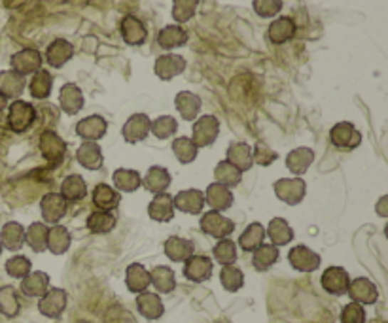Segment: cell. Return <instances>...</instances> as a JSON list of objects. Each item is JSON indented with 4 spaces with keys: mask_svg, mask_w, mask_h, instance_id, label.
Returning a JSON list of instances; mask_svg holds the SVG:
<instances>
[{
    "mask_svg": "<svg viewBox=\"0 0 388 323\" xmlns=\"http://www.w3.org/2000/svg\"><path fill=\"white\" fill-rule=\"evenodd\" d=\"M8 127L11 131L21 134V132L28 131L33 123L36 121V110L31 102H25V100H14L8 108Z\"/></svg>",
    "mask_w": 388,
    "mask_h": 323,
    "instance_id": "1",
    "label": "cell"
},
{
    "mask_svg": "<svg viewBox=\"0 0 388 323\" xmlns=\"http://www.w3.org/2000/svg\"><path fill=\"white\" fill-rule=\"evenodd\" d=\"M201 231L205 233V235L212 236V238H218V240H222V238H228L231 235L233 231H235V223H233L231 219L222 216L216 210H211V212H205V214L201 216Z\"/></svg>",
    "mask_w": 388,
    "mask_h": 323,
    "instance_id": "2",
    "label": "cell"
},
{
    "mask_svg": "<svg viewBox=\"0 0 388 323\" xmlns=\"http://www.w3.org/2000/svg\"><path fill=\"white\" fill-rule=\"evenodd\" d=\"M40 154L50 164H59L67 155V144L56 131H44L38 138Z\"/></svg>",
    "mask_w": 388,
    "mask_h": 323,
    "instance_id": "3",
    "label": "cell"
},
{
    "mask_svg": "<svg viewBox=\"0 0 388 323\" xmlns=\"http://www.w3.org/2000/svg\"><path fill=\"white\" fill-rule=\"evenodd\" d=\"M218 134H220V121L214 115H201L199 120L194 123V134H192V142L197 148H206L216 142Z\"/></svg>",
    "mask_w": 388,
    "mask_h": 323,
    "instance_id": "4",
    "label": "cell"
},
{
    "mask_svg": "<svg viewBox=\"0 0 388 323\" xmlns=\"http://www.w3.org/2000/svg\"><path fill=\"white\" fill-rule=\"evenodd\" d=\"M275 195H277L283 203L290 204V206H295V204H300L305 197L307 186L305 181L301 180V178H280L278 181H275Z\"/></svg>",
    "mask_w": 388,
    "mask_h": 323,
    "instance_id": "5",
    "label": "cell"
},
{
    "mask_svg": "<svg viewBox=\"0 0 388 323\" xmlns=\"http://www.w3.org/2000/svg\"><path fill=\"white\" fill-rule=\"evenodd\" d=\"M67 302H68L67 291L61 290V287H50L44 295L40 297L38 310L42 316H46V318L56 319L65 312Z\"/></svg>",
    "mask_w": 388,
    "mask_h": 323,
    "instance_id": "6",
    "label": "cell"
},
{
    "mask_svg": "<svg viewBox=\"0 0 388 323\" xmlns=\"http://www.w3.org/2000/svg\"><path fill=\"white\" fill-rule=\"evenodd\" d=\"M42 53L38 50H33V48H25V50L17 51V53L11 55L10 65L11 70L21 74L23 78L28 76V74H34L42 68Z\"/></svg>",
    "mask_w": 388,
    "mask_h": 323,
    "instance_id": "7",
    "label": "cell"
},
{
    "mask_svg": "<svg viewBox=\"0 0 388 323\" xmlns=\"http://www.w3.org/2000/svg\"><path fill=\"white\" fill-rule=\"evenodd\" d=\"M330 140L335 148L339 149H356L362 142V134L356 131V127L349 121H341L337 125L332 127L330 131Z\"/></svg>",
    "mask_w": 388,
    "mask_h": 323,
    "instance_id": "8",
    "label": "cell"
},
{
    "mask_svg": "<svg viewBox=\"0 0 388 323\" xmlns=\"http://www.w3.org/2000/svg\"><path fill=\"white\" fill-rule=\"evenodd\" d=\"M40 210H42V218L46 223L57 225L67 214L68 201L61 193H48L40 201Z\"/></svg>",
    "mask_w": 388,
    "mask_h": 323,
    "instance_id": "9",
    "label": "cell"
},
{
    "mask_svg": "<svg viewBox=\"0 0 388 323\" xmlns=\"http://www.w3.org/2000/svg\"><path fill=\"white\" fill-rule=\"evenodd\" d=\"M184 70H186V59H184L182 55L167 53L155 59L154 65L155 76L159 78V80H163V82H169L172 78L180 76Z\"/></svg>",
    "mask_w": 388,
    "mask_h": 323,
    "instance_id": "10",
    "label": "cell"
},
{
    "mask_svg": "<svg viewBox=\"0 0 388 323\" xmlns=\"http://www.w3.org/2000/svg\"><path fill=\"white\" fill-rule=\"evenodd\" d=\"M320 282H322L324 291H327L330 295L339 297L347 293L350 278H349V272H347L343 267H327V269L324 270V274H322Z\"/></svg>",
    "mask_w": 388,
    "mask_h": 323,
    "instance_id": "11",
    "label": "cell"
},
{
    "mask_svg": "<svg viewBox=\"0 0 388 323\" xmlns=\"http://www.w3.org/2000/svg\"><path fill=\"white\" fill-rule=\"evenodd\" d=\"M288 261L298 272H315L320 267V255L313 252L310 248L303 246V244L294 246L290 250Z\"/></svg>",
    "mask_w": 388,
    "mask_h": 323,
    "instance_id": "12",
    "label": "cell"
},
{
    "mask_svg": "<svg viewBox=\"0 0 388 323\" xmlns=\"http://www.w3.org/2000/svg\"><path fill=\"white\" fill-rule=\"evenodd\" d=\"M172 203L178 212L197 216L205 208V195L199 189H184L177 193V197H172Z\"/></svg>",
    "mask_w": 388,
    "mask_h": 323,
    "instance_id": "13",
    "label": "cell"
},
{
    "mask_svg": "<svg viewBox=\"0 0 388 323\" xmlns=\"http://www.w3.org/2000/svg\"><path fill=\"white\" fill-rule=\"evenodd\" d=\"M349 297L352 299V302H358V305H375L379 299V290L377 285L373 284L369 278H356L349 284V290H347Z\"/></svg>",
    "mask_w": 388,
    "mask_h": 323,
    "instance_id": "14",
    "label": "cell"
},
{
    "mask_svg": "<svg viewBox=\"0 0 388 323\" xmlns=\"http://www.w3.org/2000/svg\"><path fill=\"white\" fill-rule=\"evenodd\" d=\"M212 259L206 255H192L184 261V276L195 284L206 282L212 276Z\"/></svg>",
    "mask_w": 388,
    "mask_h": 323,
    "instance_id": "15",
    "label": "cell"
},
{
    "mask_svg": "<svg viewBox=\"0 0 388 323\" xmlns=\"http://www.w3.org/2000/svg\"><path fill=\"white\" fill-rule=\"evenodd\" d=\"M150 117L146 114H133L125 121V125L122 129L123 140L127 144H137L140 140H145L150 132Z\"/></svg>",
    "mask_w": 388,
    "mask_h": 323,
    "instance_id": "16",
    "label": "cell"
},
{
    "mask_svg": "<svg viewBox=\"0 0 388 323\" xmlns=\"http://www.w3.org/2000/svg\"><path fill=\"white\" fill-rule=\"evenodd\" d=\"M106 129H108V123H106L105 117L89 115V117H83L82 121H78L76 134L83 138L85 142H97V140L105 137Z\"/></svg>",
    "mask_w": 388,
    "mask_h": 323,
    "instance_id": "17",
    "label": "cell"
},
{
    "mask_svg": "<svg viewBox=\"0 0 388 323\" xmlns=\"http://www.w3.org/2000/svg\"><path fill=\"white\" fill-rule=\"evenodd\" d=\"M120 31H122V36L125 40V44L129 46H142L148 38V31H146V25L140 21L139 17L135 16H125L122 19V25H120Z\"/></svg>",
    "mask_w": 388,
    "mask_h": 323,
    "instance_id": "18",
    "label": "cell"
},
{
    "mask_svg": "<svg viewBox=\"0 0 388 323\" xmlns=\"http://www.w3.org/2000/svg\"><path fill=\"white\" fill-rule=\"evenodd\" d=\"M21 293L28 299H40L46 291L50 290V276L42 270L36 272H28L25 278L21 280Z\"/></svg>",
    "mask_w": 388,
    "mask_h": 323,
    "instance_id": "19",
    "label": "cell"
},
{
    "mask_svg": "<svg viewBox=\"0 0 388 323\" xmlns=\"http://www.w3.org/2000/svg\"><path fill=\"white\" fill-rule=\"evenodd\" d=\"M148 216H150L154 221H159V223H167L174 218V203H172V197L169 193H157L152 203L148 204Z\"/></svg>",
    "mask_w": 388,
    "mask_h": 323,
    "instance_id": "20",
    "label": "cell"
},
{
    "mask_svg": "<svg viewBox=\"0 0 388 323\" xmlns=\"http://www.w3.org/2000/svg\"><path fill=\"white\" fill-rule=\"evenodd\" d=\"M74 55V48L73 44L65 38H56L48 46V50H46V60L50 63L53 68H61L68 63V60L73 59Z\"/></svg>",
    "mask_w": 388,
    "mask_h": 323,
    "instance_id": "21",
    "label": "cell"
},
{
    "mask_svg": "<svg viewBox=\"0 0 388 323\" xmlns=\"http://www.w3.org/2000/svg\"><path fill=\"white\" fill-rule=\"evenodd\" d=\"M203 195H205V203L211 206V210H216V212H224L233 204V193L229 191V187L216 184V181L206 187Z\"/></svg>",
    "mask_w": 388,
    "mask_h": 323,
    "instance_id": "22",
    "label": "cell"
},
{
    "mask_svg": "<svg viewBox=\"0 0 388 323\" xmlns=\"http://www.w3.org/2000/svg\"><path fill=\"white\" fill-rule=\"evenodd\" d=\"M194 242L180 238V236H169L165 240V255L172 263H184L186 259L194 255Z\"/></svg>",
    "mask_w": 388,
    "mask_h": 323,
    "instance_id": "23",
    "label": "cell"
},
{
    "mask_svg": "<svg viewBox=\"0 0 388 323\" xmlns=\"http://www.w3.org/2000/svg\"><path fill=\"white\" fill-rule=\"evenodd\" d=\"M59 105L68 115H76L83 108V93L76 83H65L59 91Z\"/></svg>",
    "mask_w": 388,
    "mask_h": 323,
    "instance_id": "24",
    "label": "cell"
},
{
    "mask_svg": "<svg viewBox=\"0 0 388 323\" xmlns=\"http://www.w3.org/2000/svg\"><path fill=\"white\" fill-rule=\"evenodd\" d=\"M295 34V23L292 17H277L275 21L267 28V38L271 40L273 44H286L288 40L294 38Z\"/></svg>",
    "mask_w": 388,
    "mask_h": 323,
    "instance_id": "25",
    "label": "cell"
},
{
    "mask_svg": "<svg viewBox=\"0 0 388 323\" xmlns=\"http://www.w3.org/2000/svg\"><path fill=\"white\" fill-rule=\"evenodd\" d=\"M137 308H139L140 316H145L146 319H159L165 312L163 301L157 293H150V291H142L137 297Z\"/></svg>",
    "mask_w": 388,
    "mask_h": 323,
    "instance_id": "26",
    "label": "cell"
},
{
    "mask_svg": "<svg viewBox=\"0 0 388 323\" xmlns=\"http://www.w3.org/2000/svg\"><path fill=\"white\" fill-rule=\"evenodd\" d=\"M0 244L10 252H19L25 244V227L17 221H8L0 231Z\"/></svg>",
    "mask_w": 388,
    "mask_h": 323,
    "instance_id": "27",
    "label": "cell"
},
{
    "mask_svg": "<svg viewBox=\"0 0 388 323\" xmlns=\"http://www.w3.org/2000/svg\"><path fill=\"white\" fill-rule=\"evenodd\" d=\"M188 42V31L180 25H167L157 34V44L163 50H174V48H182Z\"/></svg>",
    "mask_w": 388,
    "mask_h": 323,
    "instance_id": "28",
    "label": "cell"
},
{
    "mask_svg": "<svg viewBox=\"0 0 388 323\" xmlns=\"http://www.w3.org/2000/svg\"><path fill=\"white\" fill-rule=\"evenodd\" d=\"M266 235L269 236L273 246H286L290 242L294 240V231L288 225V221L284 218H273L267 225Z\"/></svg>",
    "mask_w": 388,
    "mask_h": 323,
    "instance_id": "29",
    "label": "cell"
},
{
    "mask_svg": "<svg viewBox=\"0 0 388 323\" xmlns=\"http://www.w3.org/2000/svg\"><path fill=\"white\" fill-rule=\"evenodd\" d=\"M120 193L114 189V187L106 186V184H99V186L93 189V204L97 210H103V212H112L120 206Z\"/></svg>",
    "mask_w": 388,
    "mask_h": 323,
    "instance_id": "30",
    "label": "cell"
},
{
    "mask_svg": "<svg viewBox=\"0 0 388 323\" xmlns=\"http://www.w3.org/2000/svg\"><path fill=\"white\" fill-rule=\"evenodd\" d=\"M142 186L150 193H154V195L165 193L169 186H171V174L163 166H150L145 178H142Z\"/></svg>",
    "mask_w": 388,
    "mask_h": 323,
    "instance_id": "31",
    "label": "cell"
},
{
    "mask_svg": "<svg viewBox=\"0 0 388 323\" xmlns=\"http://www.w3.org/2000/svg\"><path fill=\"white\" fill-rule=\"evenodd\" d=\"M25 91V78L14 70H2L0 72V93L4 95L6 99H19Z\"/></svg>",
    "mask_w": 388,
    "mask_h": 323,
    "instance_id": "32",
    "label": "cell"
},
{
    "mask_svg": "<svg viewBox=\"0 0 388 323\" xmlns=\"http://www.w3.org/2000/svg\"><path fill=\"white\" fill-rule=\"evenodd\" d=\"M125 284L131 293H142L150 287V272L140 263H133L127 267L125 272Z\"/></svg>",
    "mask_w": 388,
    "mask_h": 323,
    "instance_id": "33",
    "label": "cell"
},
{
    "mask_svg": "<svg viewBox=\"0 0 388 323\" xmlns=\"http://www.w3.org/2000/svg\"><path fill=\"white\" fill-rule=\"evenodd\" d=\"M78 163L82 164L83 169L97 170L103 166V149L97 142H83L76 152Z\"/></svg>",
    "mask_w": 388,
    "mask_h": 323,
    "instance_id": "34",
    "label": "cell"
},
{
    "mask_svg": "<svg viewBox=\"0 0 388 323\" xmlns=\"http://www.w3.org/2000/svg\"><path fill=\"white\" fill-rule=\"evenodd\" d=\"M174 106H177V110L182 115V120L195 121V117L201 112V99L195 93H192V91H180L174 97Z\"/></svg>",
    "mask_w": 388,
    "mask_h": 323,
    "instance_id": "35",
    "label": "cell"
},
{
    "mask_svg": "<svg viewBox=\"0 0 388 323\" xmlns=\"http://www.w3.org/2000/svg\"><path fill=\"white\" fill-rule=\"evenodd\" d=\"M315 161V152L309 148H295L292 149L286 157V166L294 176L300 178L301 174H305L309 170L310 163Z\"/></svg>",
    "mask_w": 388,
    "mask_h": 323,
    "instance_id": "36",
    "label": "cell"
},
{
    "mask_svg": "<svg viewBox=\"0 0 388 323\" xmlns=\"http://www.w3.org/2000/svg\"><path fill=\"white\" fill-rule=\"evenodd\" d=\"M228 163H231L235 169H238L241 172H246V170L252 169L254 159H252V148L248 144L244 142H233L228 148Z\"/></svg>",
    "mask_w": 388,
    "mask_h": 323,
    "instance_id": "37",
    "label": "cell"
},
{
    "mask_svg": "<svg viewBox=\"0 0 388 323\" xmlns=\"http://www.w3.org/2000/svg\"><path fill=\"white\" fill-rule=\"evenodd\" d=\"M278 258H280L278 248L263 242L260 248H256L254 252H252V265H254V269L258 272H266V270H269L273 265L277 263Z\"/></svg>",
    "mask_w": 388,
    "mask_h": 323,
    "instance_id": "38",
    "label": "cell"
},
{
    "mask_svg": "<svg viewBox=\"0 0 388 323\" xmlns=\"http://www.w3.org/2000/svg\"><path fill=\"white\" fill-rule=\"evenodd\" d=\"M70 233H68L67 227H63V225H53L48 231V250H50L53 255H63V253L68 252V248H70Z\"/></svg>",
    "mask_w": 388,
    "mask_h": 323,
    "instance_id": "39",
    "label": "cell"
},
{
    "mask_svg": "<svg viewBox=\"0 0 388 323\" xmlns=\"http://www.w3.org/2000/svg\"><path fill=\"white\" fill-rule=\"evenodd\" d=\"M48 231H50V227L46 223H40V221L28 225L27 231H25V242L33 252L42 253L48 250Z\"/></svg>",
    "mask_w": 388,
    "mask_h": 323,
    "instance_id": "40",
    "label": "cell"
},
{
    "mask_svg": "<svg viewBox=\"0 0 388 323\" xmlns=\"http://www.w3.org/2000/svg\"><path fill=\"white\" fill-rule=\"evenodd\" d=\"M263 240H266V227L254 221L243 231V235L238 236V246L244 252H254L256 248H260L263 244Z\"/></svg>",
    "mask_w": 388,
    "mask_h": 323,
    "instance_id": "41",
    "label": "cell"
},
{
    "mask_svg": "<svg viewBox=\"0 0 388 323\" xmlns=\"http://www.w3.org/2000/svg\"><path fill=\"white\" fill-rule=\"evenodd\" d=\"M150 285H154L159 293H172L177 287V276L172 272L171 267L159 265L150 272Z\"/></svg>",
    "mask_w": 388,
    "mask_h": 323,
    "instance_id": "42",
    "label": "cell"
},
{
    "mask_svg": "<svg viewBox=\"0 0 388 323\" xmlns=\"http://www.w3.org/2000/svg\"><path fill=\"white\" fill-rule=\"evenodd\" d=\"M51 88H53V78L48 70L40 68L38 72H34L33 80L28 83V91L31 97L36 100H44L51 95Z\"/></svg>",
    "mask_w": 388,
    "mask_h": 323,
    "instance_id": "43",
    "label": "cell"
},
{
    "mask_svg": "<svg viewBox=\"0 0 388 323\" xmlns=\"http://www.w3.org/2000/svg\"><path fill=\"white\" fill-rule=\"evenodd\" d=\"M61 195L67 198L68 203H78L88 195V186L80 174L67 176L61 184Z\"/></svg>",
    "mask_w": 388,
    "mask_h": 323,
    "instance_id": "44",
    "label": "cell"
},
{
    "mask_svg": "<svg viewBox=\"0 0 388 323\" xmlns=\"http://www.w3.org/2000/svg\"><path fill=\"white\" fill-rule=\"evenodd\" d=\"M112 180H114V186H116L117 191L123 193H133L142 186V178H140V174L137 170L131 169H117L116 172L112 174Z\"/></svg>",
    "mask_w": 388,
    "mask_h": 323,
    "instance_id": "45",
    "label": "cell"
},
{
    "mask_svg": "<svg viewBox=\"0 0 388 323\" xmlns=\"http://www.w3.org/2000/svg\"><path fill=\"white\" fill-rule=\"evenodd\" d=\"M116 227V216L112 212H103V210H97V212H91L88 218V229L95 235H106L110 233L112 229Z\"/></svg>",
    "mask_w": 388,
    "mask_h": 323,
    "instance_id": "46",
    "label": "cell"
},
{
    "mask_svg": "<svg viewBox=\"0 0 388 323\" xmlns=\"http://www.w3.org/2000/svg\"><path fill=\"white\" fill-rule=\"evenodd\" d=\"M19 310H21V302H19L16 287L2 285L0 287V312L4 314L6 318H16Z\"/></svg>",
    "mask_w": 388,
    "mask_h": 323,
    "instance_id": "47",
    "label": "cell"
},
{
    "mask_svg": "<svg viewBox=\"0 0 388 323\" xmlns=\"http://www.w3.org/2000/svg\"><path fill=\"white\" fill-rule=\"evenodd\" d=\"M214 178H216V184H222L226 187H237L243 180V172L235 169L228 161H220L214 169Z\"/></svg>",
    "mask_w": 388,
    "mask_h": 323,
    "instance_id": "48",
    "label": "cell"
},
{
    "mask_svg": "<svg viewBox=\"0 0 388 323\" xmlns=\"http://www.w3.org/2000/svg\"><path fill=\"white\" fill-rule=\"evenodd\" d=\"M220 284H222L224 290L229 291V293H237V291L244 285L243 270L237 269L235 265L222 267V272H220Z\"/></svg>",
    "mask_w": 388,
    "mask_h": 323,
    "instance_id": "49",
    "label": "cell"
},
{
    "mask_svg": "<svg viewBox=\"0 0 388 323\" xmlns=\"http://www.w3.org/2000/svg\"><path fill=\"white\" fill-rule=\"evenodd\" d=\"M172 152H174V155H177V159L180 161V163L188 164L192 163V161H195L199 148L192 142V138L178 137L174 138V142H172Z\"/></svg>",
    "mask_w": 388,
    "mask_h": 323,
    "instance_id": "50",
    "label": "cell"
},
{
    "mask_svg": "<svg viewBox=\"0 0 388 323\" xmlns=\"http://www.w3.org/2000/svg\"><path fill=\"white\" fill-rule=\"evenodd\" d=\"M212 255H214V259H216L222 267L233 265L237 261V244H235L231 238H222V240L214 246V250H212Z\"/></svg>",
    "mask_w": 388,
    "mask_h": 323,
    "instance_id": "51",
    "label": "cell"
},
{
    "mask_svg": "<svg viewBox=\"0 0 388 323\" xmlns=\"http://www.w3.org/2000/svg\"><path fill=\"white\" fill-rule=\"evenodd\" d=\"M150 131L154 132V137H157L159 140H167L177 134L178 123L174 117L171 115H159L157 120H154L150 123Z\"/></svg>",
    "mask_w": 388,
    "mask_h": 323,
    "instance_id": "52",
    "label": "cell"
},
{
    "mask_svg": "<svg viewBox=\"0 0 388 323\" xmlns=\"http://www.w3.org/2000/svg\"><path fill=\"white\" fill-rule=\"evenodd\" d=\"M4 269L8 272V276H11V278L23 280L28 272H33V263L25 255H14V258L6 261Z\"/></svg>",
    "mask_w": 388,
    "mask_h": 323,
    "instance_id": "53",
    "label": "cell"
},
{
    "mask_svg": "<svg viewBox=\"0 0 388 323\" xmlns=\"http://www.w3.org/2000/svg\"><path fill=\"white\" fill-rule=\"evenodd\" d=\"M199 0H172V17L177 25L189 21L195 16Z\"/></svg>",
    "mask_w": 388,
    "mask_h": 323,
    "instance_id": "54",
    "label": "cell"
},
{
    "mask_svg": "<svg viewBox=\"0 0 388 323\" xmlns=\"http://www.w3.org/2000/svg\"><path fill=\"white\" fill-rule=\"evenodd\" d=\"M254 11L260 17H275L283 10V0H254Z\"/></svg>",
    "mask_w": 388,
    "mask_h": 323,
    "instance_id": "55",
    "label": "cell"
},
{
    "mask_svg": "<svg viewBox=\"0 0 388 323\" xmlns=\"http://www.w3.org/2000/svg\"><path fill=\"white\" fill-rule=\"evenodd\" d=\"M341 323H366V310L358 302H349L341 310Z\"/></svg>",
    "mask_w": 388,
    "mask_h": 323,
    "instance_id": "56",
    "label": "cell"
},
{
    "mask_svg": "<svg viewBox=\"0 0 388 323\" xmlns=\"http://www.w3.org/2000/svg\"><path fill=\"white\" fill-rule=\"evenodd\" d=\"M252 159H254V163L261 164V166H269V164L278 159V155L271 148H267L266 144L258 142L254 149H252Z\"/></svg>",
    "mask_w": 388,
    "mask_h": 323,
    "instance_id": "57",
    "label": "cell"
},
{
    "mask_svg": "<svg viewBox=\"0 0 388 323\" xmlns=\"http://www.w3.org/2000/svg\"><path fill=\"white\" fill-rule=\"evenodd\" d=\"M387 203H388V197H381V201L377 203V212H379V216H383V218H387L388 216Z\"/></svg>",
    "mask_w": 388,
    "mask_h": 323,
    "instance_id": "58",
    "label": "cell"
},
{
    "mask_svg": "<svg viewBox=\"0 0 388 323\" xmlns=\"http://www.w3.org/2000/svg\"><path fill=\"white\" fill-rule=\"evenodd\" d=\"M6 108H8V99H6L4 95L0 93V112H4Z\"/></svg>",
    "mask_w": 388,
    "mask_h": 323,
    "instance_id": "59",
    "label": "cell"
},
{
    "mask_svg": "<svg viewBox=\"0 0 388 323\" xmlns=\"http://www.w3.org/2000/svg\"><path fill=\"white\" fill-rule=\"evenodd\" d=\"M372 323H384L383 319H375V322H372Z\"/></svg>",
    "mask_w": 388,
    "mask_h": 323,
    "instance_id": "60",
    "label": "cell"
},
{
    "mask_svg": "<svg viewBox=\"0 0 388 323\" xmlns=\"http://www.w3.org/2000/svg\"><path fill=\"white\" fill-rule=\"evenodd\" d=\"M2 250H4V248H2V244H0V255H2Z\"/></svg>",
    "mask_w": 388,
    "mask_h": 323,
    "instance_id": "61",
    "label": "cell"
}]
</instances>
